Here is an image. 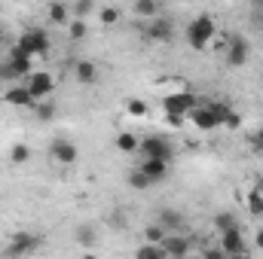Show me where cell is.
Returning a JSON list of instances; mask_svg holds the SVG:
<instances>
[{
    "label": "cell",
    "mask_w": 263,
    "mask_h": 259,
    "mask_svg": "<svg viewBox=\"0 0 263 259\" xmlns=\"http://www.w3.org/2000/svg\"><path fill=\"white\" fill-rule=\"evenodd\" d=\"M117 149L120 153H138V146H141V137L138 134H132V131H123V134H117Z\"/></svg>",
    "instance_id": "44dd1931"
},
{
    "label": "cell",
    "mask_w": 263,
    "mask_h": 259,
    "mask_svg": "<svg viewBox=\"0 0 263 259\" xmlns=\"http://www.w3.org/2000/svg\"><path fill=\"white\" fill-rule=\"evenodd\" d=\"M98 18H101V25H117L120 21V6H101Z\"/></svg>",
    "instance_id": "f1b7e54d"
},
{
    "label": "cell",
    "mask_w": 263,
    "mask_h": 259,
    "mask_svg": "<svg viewBox=\"0 0 263 259\" xmlns=\"http://www.w3.org/2000/svg\"><path fill=\"white\" fill-rule=\"evenodd\" d=\"M18 46L34 58V55H46L49 52V34L43 28H28L22 37H18Z\"/></svg>",
    "instance_id": "5b68a950"
},
{
    "label": "cell",
    "mask_w": 263,
    "mask_h": 259,
    "mask_svg": "<svg viewBox=\"0 0 263 259\" xmlns=\"http://www.w3.org/2000/svg\"><path fill=\"white\" fill-rule=\"evenodd\" d=\"M165 119H168V125H172V128H181L187 116H172V113H165Z\"/></svg>",
    "instance_id": "836d02e7"
},
{
    "label": "cell",
    "mask_w": 263,
    "mask_h": 259,
    "mask_svg": "<svg viewBox=\"0 0 263 259\" xmlns=\"http://www.w3.org/2000/svg\"><path fill=\"white\" fill-rule=\"evenodd\" d=\"M193 125L199 131H214L220 125V110H217V104H211V101H205V104H199L196 110H193Z\"/></svg>",
    "instance_id": "52a82bcc"
},
{
    "label": "cell",
    "mask_w": 263,
    "mask_h": 259,
    "mask_svg": "<svg viewBox=\"0 0 263 259\" xmlns=\"http://www.w3.org/2000/svg\"><path fill=\"white\" fill-rule=\"evenodd\" d=\"M0 259H9V256H0Z\"/></svg>",
    "instance_id": "74e56055"
},
{
    "label": "cell",
    "mask_w": 263,
    "mask_h": 259,
    "mask_svg": "<svg viewBox=\"0 0 263 259\" xmlns=\"http://www.w3.org/2000/svg\"><path fill=\"white\" fill-rule=\"evenodd\" d=\"M46 15H49L52 25H70V6L67 3H49Z\"/></svg>",
    "instance_id": "ac0fdd59"
},
{
    "label": "cell",
    "mask_w": 263,
    "mask_h": 259,
    "mask_svg": "<svg viewBox=\"0 0 263 259\" xmlns=\"http://www.w3.org/2000/svg\"><path fill=\"white\" fill-rule=\"evenodd\" d=\"M6 101L12 107H34V98L25 85H15V89H6Z\"/></svg>",
    "instance_id": "e0dca14e"
},
{
    "label": "cell",
    "mask_w": 263,
    "mask_h": 259,
    "mask_svg": "<svg viewBox=\"0 0 263 259\" xmlns=\"http://www.w3.org/2000/svg\"><path fill=\"white\" fill-rule=\"evenodd\" d=\"M227 259H248V253H239V256H227Z\"/></svg>",
    "instance_id": "8d00e7d4"
},
{
    "label": "cell",
    "mask_w": 263,
    "mask_h": 259,
    "mask_svg": "<svg viewBox=\"0 0 263 259\" xmlns=\"http://www.w3.org/2000/svg\"><path fill=\"white\" fill-rule=\"evenodd\" d=\"M156 223H159L168 235H178V232L184 229V213L175 210V207H162V210L156 213Z\"/></svg>",
    "instance_id": "4fadbf2b"
},
{
    "label": "cell",
    "mask_w": 263,
    "mask_h": 259,
    "mask_svg": "<svg viewBox=\"0 0 263 259\" xmlns=\"http://www.w3.org/2000/svg\"><path fill=\"white\" fill-rule=\"evenodd\" d=\"M214 226H217V232H220V235H227V232H233V229H239V223H236V217H233V213H227V210H220V213L214 217Z\"/></svg>",
    "instance_id": "cb8c5ba5"
},
{
    "label": "cell",
    "mask_w": 263,
    "mask_h": 259,
    "mask_svg": "<svg viewBox=\"0 0 263 259\" xmlns=\"http://www.w3.org/2000/svg\"><path fill=\"white\" fill-rule=\"evenodd\" d=\"M126 113H129V116H147V104H144L141 98H132L129 104H126Z\"/></svg>",
    "instance_id": "f546056e"
},
{
    "label": "cell",
    "mask_w": 263,
    "mask_h": 259,
    "mask_svg": "<svg viewBox=\"0 0 263 259\" xmlns=\"http://www.w3.org/2000/svg\"><path fill=\"white\" fill-rule=\"evenodd\" d=\"M73 238H77V244H80V247H95V244H98V235H95V226H89V223H83V226H77V232H73Z\"/></svg>",
    "instance_id": "ffe728a7"
},
{
    "label": "cell",
    "mask_w": 263,
    "mask_h": 259,
    "mask_svg": "<svg viewBox=\"0 0 263 259\" xmlns=\"http://www.w3.org/2000/svg\"><path fill=\"white\" fill-rule=\"evenodd\" d=\"M86 34H89V25H86V21H80V18H73V21L67 25V37H70L73 43H77V40H83Z\"/></svg>",
    "instance_id": "83f0119b"
},
{
    "label": "cell",
    "mask_w": 263,
    "mask_h": 259,
    "mask_svg": "<svg viewBox=\"0 0 263 259\" xmlns=\"http://www.w3.org/2000/svg\"><path fill=\"white\" fill-rule=\"evenodd\" d=\"M248 140H251V146H254L257 153H263V125L257 131H251V137H248Z\"/></svg>",
    "instance_id": "1f68e13d"
},
{
    "label": "cell",
    "mask_w": 263,
    "mask_h": 259,
    "mask_svg": "<svg viewBox=\"0 0 263 259\" xmlns=\"http://www.w3.org/2000/svg\"><path fill=\"white\" fill-rule=\"evenodd\" d=\"M227 256H239V253H245L248 250V244H245V235H242V229H233V232H227V235H220V244H217Z\"/></svg>",
    "instance_id": "7c38bea8"
},
{
    "label": "cell",
    "mask_w": 263,
    "mask_h": 259,
    "mask_svg": "<svg viewBox=\"0 0 263 259\" xmlns=\"http://www.w3.org/2000/svg\"><path fill=\"white\" fill-rule=\"evenodd\" d=\"M245 204H248V210H251L254 217H263V189L260 186H254L251 192L245 195Z\"/></svg>",
    "instance_id": "603a6c76"
},
{
    "label": "cell",
    "mask_w": 263,
    "mask_h": 259,
    "mask_svg": "<svg viewBox=\"0 0 263 259\" xmlns=\"http://www.w3.org/2000/svg\"><path fill=\"white\" fill-rule=\"evenodd\" d=\"M138 153H144V159H172V143L162 137V134H150V137H144L141 140V146H138Z\"/></svg>",
    "instance_id": "8992f818"
},
{
    "label": "cell",
    "mask_w": 263,
    "mask_h": 259,
    "mask_svg": "<svg viewBox=\"0 0 263 259\" xmlns=\"http://www.w3.org/2000/svg\"><path fill=\"white\" fill-rule=\"evenodd\" d=\"M202 259H227V253H223L220 247H205V250H202Z\"/></svg>",
    "instance_id": "d6a6232c"
},
{
    "label": "cell",
    "mask_w": 263,
    "mask_h": 259,
    "mask_svg": "<svg viewBox=\"0 0 263 259\" xmlns=\"http://www.w3.org/2000/svg\"><path fill=\"white\" fill-rule=\"evenodd\" d=\"M80 259H98V256H95V253H83Z\"/></svg>",
    "instance_id": "d590c367"
},
{
    "label": "cell",
    "mask_w": 263,
    "mask_h": 259,
    "mask_svg": "<svg viewBox=\"0 0 263 259\" xmlns=\"http://www.w3.org/2000/svg\"><path fill=\"white\" fill-rule=\"evenodd\" d=\"M132 12H135L138 18H144V25H147V21H153V18H159V12H162V6H159L156 0H138V3L132 6Z\"/></svg>",
    "instance_id": "9a60e30c"
},
{
    "label": "cell",
    "mask_w": 263,
    "mask_h": 259,
    "mask_svg": "<svg viewBox=\"0 0 263 259\" xmlns=\"http://www.w3.org/2000/svg\"><path fill=\"white\" fill-rule=\"evenodd\" d=\"M184 37H187V43H190V49H196V52H202L211 40H214V18L211 15H196L187 28H184Z\"/></svg>",
    "instance_id": "6da1fadb"
},
{
    "label": "cell",
    "mask_w": 263,
    "mask_h": 259,
    "mask_svg": "<svg viewBox=\"0 0 263 259\" xmlns=\"http://www.w3.org/2000/svg\"><path fill=\"white\" fill-rule=\"evenodd\" d=\"M70 9H73V12H77V18H80V21H86V15H89V12H92V9H95V6H92V3H89V0H80V3H73V6H70Z\"/></svg>",
    "instance_id": "4dcf8cb0"
},
{
    "label": "cell",
    "mask_w": 263,
    "mask_h": 259,
    "mask_svg": "<svg viewBox=\"0 0 263 259\" xmlns=\"http://www.w3.org/2000/svg\"><path fill=\"white\" fill-rule=\"evenodd\" d=\"M73 76H77V82H95L98 79V64L95 61H89V58H83V61H77L73 64Z\"/></svg>",
    "instance_id": "2e32d148"
},
{
    "label": "cell",
    "mask_w": 263,
    "mask_h": 259,
    "mask_svg": "<svg viewBox=\"0 0 263 259\" xmlns=\"http://www.w3.org/2000/svg\"><path fill=\"white\" fill-rule=\"evenodd\" d=\"M25 89L31 92L34 104H37V101H49V95L55 92V79H52V73H46V70H34V73L28 76Z\"/></svg>",
    "instance_id": "277c9868"
},
{
    "label": "cell",
    "mask_w": 263,
    "mask_h": 259,
    "mask_svg": "<svg viewBox=\"0 0 263 259\" xmlns=\"http://www.w3.org/2000/svg\"><path fill=\"white\" fill-rule=\"evenodd\" d=\"M165 238H168V232H165L156 220L144 226V244H159V247H162V241H165Z\"/></svg>",
    "instance_id": "d6986e66"
},
{
    "label": "cell",
    "mask_w": 263,
    "mask_h": 259,
    "mask_svg": "<svg viewBox=\"0 0 263 259\" xmlns=\"http://www.w3.org/2000/svg\"><path fill=\"white\" fill-rule=\"evenodd\" d=\"M34 113H37L40 122H49V119L55 116V104H52V101H37V104H34Z\"/></svg>",
    "instance_id": "4316f807"
},
{
    "label": "cell",
    "mask_w": 263,
    "mask_h": 259,
    "mask_svg": "<svg viewBox=\"0 0 263 259\" xmlns=\"http://www.w3.org/2000/svg\"><path fill=\"white\" fill-rule=\"evenodd\" d=\"M28 159H31L28 143H12V146H9V162H12V165H25Z\"/></svg>",
    "instance_id": "d4e9b609"
},
{
    "label": "cell",
    "mask_w": 263,
    "mask_h": 259,
    "mask_svg": "<svg viewBox=\"0 0 263 259\" xmlns=\"http://www.w3.org/2000/svg\"><path fill=\"white\" fill-rule=\"evenodd\" d=\"M138 171H144V174L153 180V186H156L159 180H165V177H168V162H165V159H144Z\"/></svg>",
    "instance_id": "5bb4252c"
},
{
    "label": "cell",
    "mask_w": 263,
    "mask_h": 259,
    "mask_svg": "<svg viewBox=\"0 0 263 259\" xmlns=\"http://www.w3.org/2000/svg\"><path fill=\"white\" fill-rule=\"evenodd\" d=\"M196 107H199V101H196L193 92H168V95L162 98V110L172 113V116H187V113H193Z\"/></svg>",
    "instance_id": "3957f363"
},
{
    "label": "cell",
    "mask_w": 263,
    "mask_h": 259,
    "mask_svg": "<svg viewBox=\"0 0 263 259\" xmlns=\"http://www.w3.org/2000/svg\"><path fill=\"white\" fill-rule=\"evenodd\" d=\"M144 34H147V40H156V43H168L172 40V34H175V28H172V21L168 18H153V21H147L144 25Z\"/></svg>",
    "instance_id": "8fae6325"
},
{
    "label": "cell",
    "mask_w": 263,
    "mask_h": 259,
    "mask_svg": "<svg viewBox=\"0 0 263 259\" xmlns=\"http://www.w3.org/2000/svg\"><path fill=\"white\" fill-rule=\"evenodd\" d=\"M223 49H227V52H223L227 67H245L248 58H251V46H248V40L239 37V34H230L227 43H223Z\"/></svg>",
    "instance_id": "7a4b0ae2"
},
{
    "label": "cell",
    "mask_w": 263,
    "mask_h": 259,
    "mask_svg": "<svg viewBox=\"0 0 263 259\" xmlns=\"http://www.w3.org/2000/svg\"><path fill=\"white\" fill-rule=\"evenodd\" d=\"M37 244H40V238H37L34 232H15V235L9 238V253H6V256H25V253H34Z\"/></svg>",
    "instance_id": "ba28073f"
},
{
    "label": "cell",
    "mask_w": 263,
    "mask_h": 259,
    "mask_svg": "<svg viewBox=\"0 0 263 259\" xmlns=\"http://www.w3.org/2000/svg\"><path fill=\"white\" fill-rule=\"evenodd\" d=\"M52 159H55L59 165H73V162L80 159V149L73 146V140L55 137V140H52Z\"/></svg>",
    "instance_id": "30bf717a"
},
{
    "label": "cell",
    "mask_w": 263,
    "mask_h": 259,
    "mask_svg": "<svg viewBox=\"0 0 263 259\" xmlns=\"http://www.w3.org/2000/svg\"><path fill=\"white\" fill-rule=\"evenodd\" d=\"M135 259H168V256H165V250L159 244H138Z\"/></svg>",
    "instance_id": "7402d4cb"
},
{
    "label": "cell",
    "mask_w": 263,
    "mask_h": 259,
    "mask_svg": "<svg viewBox=\"0 0 263 259\" xmlns=\"http://www.w3.org/2000/svg\"><path fill=\"white\" fill-rule=\"evenodd\" d=\"M190 244H193V241L178 232V235H168V238L162 241V250H165L168 259H187L190 256Z\"/></svg>",
    "instance_id": "9c48e42d"
},
{
    "label": "cell",
    "mask_w": 263,
    "mask_h": 259,
    "mask_svg": "<svg viewBox=\"0 0 263 259\" xmlns=\"http://www.w3.org/2000/svg\"><path fill=\"white\" fill-rule=\"evenodd\" d=\"M254 244H257V247H260V250H263V229H260V232H257V235H254Z\"/></svg>",
    "instance_id": "e575fe53"
},
{
    "label": "cell",
    "mask_w": 263,
    "mask_h": 259,
    "mask_svg": "<svg viewBox=\"0 0 263 259\" xmlns=\"http://www.w3.org/2000/svg\"><path fill=\"white\" fill-rule=\"evenodd\" d=\"M126 183H129L132 189H150V186H153V180H150L144 171H138V168H135L129 177H126Z\"/></svg>",
    "instance_id": "484cf974"
}]
</instances>
